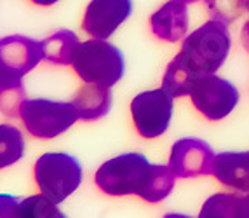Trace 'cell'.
I'll use <instances>...</instances> for the list:
<instances>
[{
  "mask_svg": "<svg viewBox=\"0 0 249 218\" xmlns=\"http://www.w3.org/2000/svg\"><path fill=\"white\" fill-rule=\"evenodd\" d=\"M178 176L169 166L152 164L140 152H127L108 159L94 173L96 187L107 196H138L146 202L164 201Z\"/></svg>",
  "mask_w": 249,
  "mask_h": 218,
  "instance_id": "6da1fadb",
  "label": "cell"
},
{
  "mask_svg": "<svg viewBox=\"0 0 249 218\" xmlns=\"http://www.w3.org/2000/svg\"><path fill=\"white\" fill-rule=\"evenodd\" d=\"M232 38L229 25L218 19H209L194 30L181 44L179 54L194 68L197 75L214 73L223 67L230 53Z\"/></svg>",
  "mask_w": 249,
  "mask_h": 218,
  "instance_id": "7a4b0ae2",
  "label": "cell"
},
{
  "mask_svg": "<svg viewBox=\"0 0 249 218\" xmlns=\"http://www.w3.org/2000/svg\"><path fill=\"white\" fill-rule=\"evenodd\" d=\"M71 67L84 82L113 88L124 77L125 59L122 51L108 40L91 38L79 44Z\"/></svg>",
  "mask_w": 249,
  "mask_h": 218,
  "instance_id": "3957f363",
  "label": "cell"
},
{
  "mask_svg": "<svg viewBox=\"0 0 249 218\" xmlns=\"http://www.w3.org/2000/svg\"><path fill=\"white\" fill-rule=\"evenodd\" d=\"M80 161L67 152H46L34 166V178L38 190L56 204L70 197L82 183Z\"/></svg>",
  "mask_w": 249,
  "mask_h": 218,
  "instance_id": "277c9868",
  "label": "cell"
},
{
  "mask_svg": "<svg viewBox=\"0 0 249 218\" xmlns=\"http://www.w3.org/2000/svg\"><path fill=\"white\" fill-rule=\"evenodd\" d=\"M19 119L30 136L37 140H53L70 129L79 115L71 101L35 98L25 100Z\"/></svg>",
  "mask_w": 249,
  "mask_h": 218,
  "instance_id": "5b68a950",
  "label": "cell"
},
{
  "mask_svg": "<svg viewBox=\"0 0 249 218\" xmlns=\"http://www.w3.org/2000/svg\"><path fill=\"white\" fill-rule=\"evenodd\" d=\"M175 96L164 88L143 91L131 101V117L136 133L145 140L166 133L173 119Z\"/></svg>",
  "mask_w": 249,
  "mask_h": 218,
  "instance_id": "8992f818",
  "label": "cell"
},
{
  "mask_svg": "<svg viewBox=\"0 0 249 218\" xmlns=\"http://www.w3.org/2000/svg\"><path fill=\"white\" fill-rule=\"evenodd\" d=\"M190 100L197 112L208 121H221L230 115L239 103V89L223 77L206 73L196 80Z\"/></svg>",
  "mask_w": 249,
  "mask_h": 218,
  "instance_id": "52a82bcc",
  "label": "cell"
},
{
  "mask_svg": "<svg viewBox=\"0 0 249 218\" xmlns=\"http://www.w3.org/2000/svg\"><path fill=\"white\" fill-rule=\"evenodd\" d=\"M133 14V0H91L82 18V30L91 38H110Z\"/></svg>",
  "mask_w": 249,
  "mask_h": 218,
  "instance_id": "ba28073f",
  "label": "cell"
},
{
  "mask_svg": "<svg viewBox=\"0 0 249 218\" xmlns=\"http://www.w3.org/2000/svg\"><path fill=\"white\" fill-rule=\"evenodd\" d=\"M213 163L214 152L200 138H181L171 148L169 168L178 178L213 175Z\"/></svg>",
  "mask_w": 249,
  "mask_h": 218,
  "instance_id": "9c48e42d",
  "label": "cell"
},
{
  "mask_svg": "<svg viewBox=\"0 0 249 218\" xmlns=\"http://www.w3.org/2000/svg\"><path fill=\"white\" fill-rule=\"evenodd\" d=\"M42 59V42L23 35L0 38V72L25 77Z\"/></svg>",
  "mask_w": 249,
  "mask_h": 218,
  "instance_id": "30bf717a",
  "label": "cell"
},
{
  "mask_svg": "<svg viewBox=\"0 0 249 218\" xmlns=\"http://www.w3.org/2000/svg\"><path fill=\"white\" fill-rule=\"evenodd\" d=\"M150 28L154 37L162 42L176 44L188 32L187 4L181 0H169L150 16Z\"/></svg>",
  "mask_w": 249,
  "mask_h": 218,
  "instance_id": "8fae6325",
  "label": "cell"
},
{
  "mask_svg": "<svg viewBox=\"0 0 249 218\" xmlns=\"http://www.w3.org/2000/svg\"><path fill=\"white\" fill-rule=\"evenodd\" d=\"M213 176L227 189L249 194V150L214 155Z\"/></svg>",
  "mask_w": 249,
  "mask_h": 218,
  "instance_id": "7c38bea8",
  "label": "cell"
},
{
  "mask_svg": "<svg viewBox=\"0 0 249 218\" xmlns=\"http://www.w3.org/2000/svg\"><path fill=\"white\" fill-rule=\"evenodd\" d=\"M58 204L44 194L30 197H14L0 194V218H63Z\"/></svg>",
  "mask_w": 249,
  "mask_h": 218,
  "instance_id": "4fadbf2b",
  "label": "cell"
},
{
  "mask_svg": "<svg viewBox=\"0 0 249 218\" xmlns=\"http://www.w3.org/2000/svg\"><path fill=\"white\" fill-rule=\"evenodd\" d=\"M110 89L112 88H108V86L86 82V86H82L75 92L71 103H73L80 121H98L110 112V107H112V91Z\"/></svg>",
  "mask_w": 249,
  "mask_h": 218,
  "instance_id": "5bb4252c",
  "label": "cell"
},
{
  "mask_svg": "<svg viewBox=\"0 0 249 218\" xmlns=\"http://www.w3.org/2000/svg\"><path fill=\"white\" fill-rule=\"evenodd\" d=\"M79 44V37L71 30H58V32H54L53 35L42 40L44 61L53 65H61V67L71 65Z\"/></svg>",
  "mask_w": 249,
  "mask_h": 218,
  "instance_id": "9a60e30c",
  "label": "cell"
},
{
  "mask_svg": "<svg viewBox=\"0 0 249 218\" xmlns=\"http://www.w3.org/2000/svg\"><path fill=\"white\" fill-rule=\"evenodd\" d=\"M200 75H197L194 68L181 58V54H176L167 65L164 79H162V88L169 91L175 98L190 96V91L196 84V80Z\"/></svg>",
  "mask_w": 249,
  "mask_h": 218,
  "instance_id": "2e32d148",
  "label": "cell"
},
{
  "mask_svg": "<svg viewBox=\"0 0 249 218\" xmlns=\"http://www.w3.org/2000/svg\"><path fill=\"white\" fill-rule=\"evenodd\" d=\"M248 194H214L202 204L199 217L202 218H244Z\"/></svg>",
  "mask_w": 249,
  "mask_h": 218,
  "instance_id": "e0dca14e",
  "label": "cell"
},
{
  "mask_svg": "<svg viewBox=\"0 0 249 218\" xmlns=\"http://www.w3.org/2000/svg\"><path fill=\"white\" fill-rule=\"evenodd\" d=\"M25 100L26 89L23 77L0 72V112L7 117H19Z\"/></svg>",
  "mask_w": 249,
  "mask_h": 218,
  "instance_id": "ac0fdd59",
  "label": "cell"
},
{
  "mask_svg": "<svg viewBox=\"0 0 249 218\" xmlns=\"http://www.w3.org/2000/svg\"><path fill=\"white\" fill-rule=\"evenodd\" d=\"M25 136L16 126L0 124V169L16 164L25 155Z\"/></svg>",
  "mask_w": 249,
  "mask_h": 218,
  "instance_id": "d6986e66",
  "label": "cell"
},
{
  "mask_svg": "<svg viewBox=\"0 0 249 218\" xmlns=\"http://www.w3.org/2000/svg\"><path fill=\"white\" fill-rule=\"evenodd\" d=\"M213 19L223 21L227 25L237 21L246 11L244 0H204Z\"/></svg>",
  "mask_w": 249,
  "mask_h": 218,
  "instance_id": "ffe728a7",
  "label": "cell"
},
{
  "mask_svg": "<svg viewBox=\"0 0 249 218\" xmlns=\"http://www.w3.org/2000/svg\"><path fill=\"white\" fill-rule=\"evenodd\" d=\"M241 42H242V46L249 51V19L246 21V25L242 26V30H241Z\"/></svg>",
  "mask_w": 249,
  "mask_h": 218,
  "instance_id": "44dd1931",
  "label": "cell"
},
{
  "mask_svg": "<svg viewBox=\"0 0 249 218\" xmlns=\"http://www.w3.org/2000/svg\"><path fill=\"white\" fill-rule=\"evenodd\" d=\"M35 5H40V7H49V5L58 4L59 0H32Z\"/></svg>",
  "mask_w": 249,
  "mask_h": 218,
  "instance_id": "7402d4cb",
  "label": "cell"
},
{
  "mask_svg": "<svg viewBox=\"0 0 249 218\" xmlns=\"http://www.w3.org/2000/svg\"><path fill=\"white\" fill-rule=\"evenodd\" d=\"M246 218H249V194H248V204H246Z\"/></svg>",
  "mask_w": 249,
  "mask_h": 218,
  "instance_id": "603a6c76",
  "label": "cell"
},
{
  "mask_svg": "<svg viewBox=\"0 0 249 218\" xmlns=\"http://www.w3.org/2000/svg\"><path fill=\"white\" fill-rule=\"evenodd\" d=\"M181 2H185V4H194V2H199V0H181Z\"/></svg>",
  "mask_w": 249,
  "mask_h": 218,
  "instance_id": "cb8c5ba5",
  "label": "cell"
},
{
  "mask_svg": "<svg viewBox=\"0 0 249 218\" xmlns=\"http://www.w3.org/2000/svg\"><path fill=\"white\" fill-rule=\"evenodd\" d=\"M244 7H246V11L249 13V0H244Z\"/></svg>",
  "mask_w": 249,
  "mask_h": 218,
  "instance_id": "d4e9b609",
  "label": "cell"
}]
</instances>
